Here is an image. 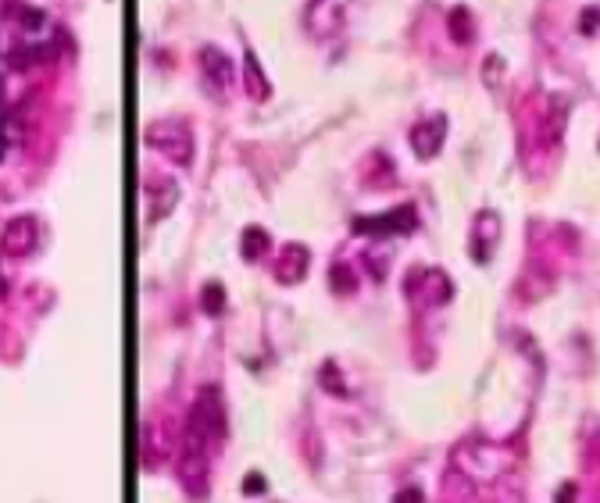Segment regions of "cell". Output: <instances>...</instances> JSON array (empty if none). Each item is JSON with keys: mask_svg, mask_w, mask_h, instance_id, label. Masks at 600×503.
<instances>
[{"mask_svg": "<svg viewBox=\"0 0 600 503\" xmlns=\"http://www.w3.org/2000/svg\"><path fill=\"white\" fill-rule=\"evenodd\" d=\"M222 432V404L215 389H200L197 404L190 411V439L193 443H208Z\"/></svg>", "mask_w": 600, "mask_h": 503, "instance_id": "1", "label": "cell"}, {"mask_svg": "<svg viewBox=\"0 0 600 503\" xmlns=\"http://www.w3.org/2000/svg\"><path fill=\"white\" fill-rule=\"evenodd\" d=\"M179 478L190 496H204V489H208V453H204V443H193L186 446L182 460H179Z\"/></svg>", "mask_w": 600, "mask_h": 503, "instance_id": "2", "label": "cell"}, {"mask_svg": "<svg viewBox=\"0 0 600 503\" xmlns=\"http://www.w3.org/2000/svg\"><path fill=\"white\" fill-rule=\"evenodd\" d=\"M36 239H39L36 221L32 218H14L4 228V236H0V246H4V254H11V257H26V254H32Z\"/></svg>", "mask_w": 600, "mask_h": 503, "instance_id": "3", "label": "cell"}, {"mask_svg": "<svg viewBox=\"0 0 600 503\" xmlns=\"http://www.w3.org/2000/svg\"><path fill=\"white\" fill-rule=\"evenodd\" d=\"M443 132H447V121L443 118H425L411 129V146H415L418 157H436L440 146H443Z\"/></svg>", "mask_w": 600, "mask_h": 503, "instance_id": "4", "label": "cell"}, {"mask_svg": "<svg viewBox=\"0 0 600 503\" xmlns=\"http://www.w3.org/2000/svg\"><path fill=\"white\" fill-rule=\"evenodd\" d=\"M304 271H307V250L297 246V243H289L275 257V279L286 282V286H293V282H300Z\"/></svg>", "mask_w": 600, "mask_h": 503, "instance_id": "5", "label": "cell"}, {"mask_svg": "<svg viewBox=\"0 0 600 503\" xmlns=\"http://www.w3.org/2000/svg\"><path fill=\"white\" fill-rule=\"evenodd\" d=\"M186 132L175 125V136H168V121L164 125H157V129H151V143L154 146H161L164 154H172L175 161H190V143H175V139H182Z\"/></svg>", "mask_w": 600, "mask_h": 503, "instance_id": "6", "label": "cell"}, {"mask_svg": "<svg viewBox=\"0 0 600 503\" xmlns=\"http://www.w3.org/2000/svg\"><path fill=\"white\" fill-rule=\"evenodd\" d=\"M204 68H208V75H215V72H218V86H225V82L233 79L229 61H225L218 50H204Z\"/></svg>", "mask_w": 600, "mask_h": 503, "instance_id": "7", "label": "cell"}, {"mask_svg": "<svg viewBox=\"0 0 600 503\" xmlns=\"http://www.w3.org/2000/svg\"><path fill=\"white\" fill-rule=\"evenodd\" d=\"M268 250V236H264V228H258V225H251L243 233V254L246 257H261Z\"/></svg>", "mask_w": 600, "mask_h": 503, "instance_id": "8", "label": "cell"}, {"mask_svg": "<svg viewBox=\"0 0 600 503\" xmlns=\"http://www.w3.org/2000/svg\"><path fill=\"white\" fill-rule=\"evenodd\" d=\"M450 36L458 39V43H468V39H472V29H468V11H465V8H454V11H450Z\"/></svg>", "mask_w": 600, "mask_h": 503, "instance_id": "9", "label": "cell"}, {"mask_svg": "<svg viewBox=\"0 0 600 503\" xmlns=\"http://www.w3.org/2000/svg\"><path fill=\"white\" fill-rule=\"evenodd\" d=\"M222 304H225V293H222V286H208V289H204V310H208V314H218V310H222Z\"/></svg>", "mask_w": 600, "mask_h": 503, "instance_id": "10", "label": "cell"}, {"mask_svg": "<svg viewBox=\"0 0 600 503\" xmlns=\"http://www.w3.org/2000/svg\"><path fill=\"white\" fill-rule=\"evenodd\" d=\"M393 503H422V493L418 489H400Z\"/></svg>", "mask_w": 600, "mask_h": 503, "instance_id": "11", "label": "cell"}, {"mask_svg": "<svg viewBox=\"0 0 600 503\" xmlns=\"http://www.w3.org/2000/svg\"><path fill=\"white\" fill-rule=\"evenodd\" d=\"M597 18H600L597 11H586V14H583V26H579V29H583V32H593V29H597Z\"/></svg>", "mask_w": 600, "mask_h": 503, "instance_id": "12", "label": "cell"}, {"mask_svg": "<svg viewBox=\"0 0 600 503\" xmlns=\"http://www.w3.org/2000/svg\"><path fill=\"white\" fill-rule=\"evenodd\" d=\"M22 18H26V26H29V29H39V22H43V14H39V11H26Z\"/></svg>", "mask_w": 600, "mask_h": 503, "instance_id": "13", "label": "cell"}, {"mask_svg": "<svg viewBox=\"0 0 600 503\" xmlns=\"http://www.w3.org/2000/svg\"><path fill=\"white\" fill-rule=\"evenodd\" d=\"M4 293H8V282H4V279H0V300H4Z\"/></svg>", "mask_w": 600, "mask_h": 503, "instance_id": "14", "label": "cell"}]
</instances>
